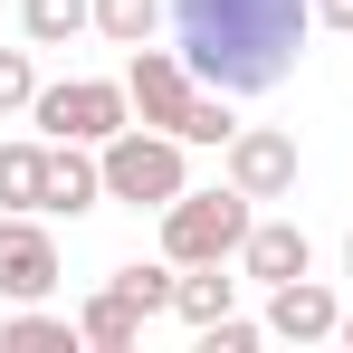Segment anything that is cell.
I'll list each match as a JSON object with an SVG mask.
<instances>
[{
    "label": "cell",
    "instance_id": "7402d4cb",
    "mask_svg": "<svg viewBox=\"0 0 353 353\" xmlns=\"http://www.w3.org/2000/svg\"><path fill=\"white\" fill-rule=\"evenodd\" d=\"M344 277H353V230H344Z\"/></svg>",
    "mask_w": 353,
    "mask_h": 353
},
{
    "label": "cell",
    "instance_id": "2e32d148",
    "mask_svg": "<svg viewBox=\"0 0 353 353\" xmlns=\"http://www.w3.org/2000/svg\"><path fill=\"white\" fill-rule=\"evenodd\" d=\"M163 10H172V0H96V29H105L115 48H143V39L163 29Z\"/></svg>",
    "mask_w": 353,
    "mask_h": 353
},
{
    "label": "cell",
    "instance_id": "4fadbf2b",
    "mask_svg": "<svg viewBox=\"0 0 353 353\" xmlns=\"http://www.w3.org/2000/svg\"><path fill=\"white\" fill-rule=\"evenodd\" d=\"M48 201V143H0V210H39Z\"/></svg>",
    "mask_w": 353,
    "mask_h": 353
},
{
    "label": "cell",
    "instance_id": "5b68a950",
    "mask_svg": "<svg viewBox=\"0 0 353 353\" xmlns=\"http://www.w3.org/2000/svg\"><path fill=\"white\" fill-rule=\"evenodd\" d=\"M124 96H134V124H163V134H181V115H191V96H201V77L181 67V48H134V67H124Z\"/></svg>",
    "mask_w": 353,
    "mask_h": 353
},
{
    "label": "cell",
    "instance_id": "603a6c76",
    "mask_svg": "<svg viewBox=\"0 0 353 353\" xmlns=\"http://www.w3.org/2000/svg\"><path fill=\"white\" fill-rule=\"evenodd\" d=\"M344 344H353V315H344Z\"/></svg>",
    "mask_w": 353,
    "mask_h": 353
},
{
    "label": "cell",
    "instance_id": "44dd1931",
    "mask_svg": "<svg viewBox=\"0 0 353 353\" xmlns=\"http://www.w3.org/2000/svg\"><path fill=\"white\" fill-rule=\"evenodd\" d=\"M315 19L325 29H353V0H315Z\"/></svg>",
    "mask_w": 353,
    "mask_h": 353
},
{
    "label": "cell",
    "instance_id": "5bb4252c",
    "mask_svg": "<svg viewBox=\"0 0 353 353\" xmlns=\"http://www.w3.org/2000/svg\"><path fill=\"white\" fill-rule=\"evenodd\" d=\"M19 29L29 48H67L77 29H96V0H19Z\"/></svg>",
    "mask_w": 353,
    "mask_h": 353
},
{
    "label": "cell",
    "instance_id": "9a60e30c",
    "mask_svg": "<svg viewBox=\"0 0 353 353\" xmlns=\"http://www.w3.org/2000/svg\"><path fill=\"white\" fill-rule=\"evenodd\" d=\"M0 344H10V353H77L86 334H77V315H39V305H19V315L0 325Z\"/></svg>",
    "mask_w": 353,
    "mask_h": 353
},
{
    "label": "cell",
    "instance_id": "52a82bcc",
    "mask_svg": "<svg viewBox=\"0 0 353 353\" xmlns=\"http://www.w3.org/2000/svg\"><path fill=\"white\" fill-rule=\"evenodd\" d=\"M230 181L248 191V201H287V191H296V134L239 124V134H230Z\"/></svg>",
    "mask_w": 353,
    "mask_h": 353
},
{
    "label": "cell",
    "instance_id": "3957f363",
    "mask_svg": "<svg viewBox=\"0 0 353 353\" xmlns=\"http://www.w3.org/2000/svg\"><path fill=\"white\" fill-rule=\"evenodd\" d=\"M248 191H181L172 210H163V258L172 268H210V258H239V239H248Z\"/></svg>",
    "mask_w": 353,
    "mask_h": 353
},
{
    "label": "cell",
    "instance_id": "7c38bea8",
    "mask_svg": "<svg viewBox=\"0 0 353 353\" xmlns=\"http://www.w3.org/2000/svg\"><path fill=\"white\" fill-rule=\"evenodd\" d=\"M230 296H239V277H220V258H210V268H181V277H172V315H181V325H220Z\"/></svg>",
    "mask_w": 353,
    "mask_h": 353
},
{
    "label": "cell",
    "instance_id": "ffe728a7",
    "mask_svg": "<svg viewBox=\"0 0 353 353\" xmlns=\"http://www.w3.org/2000/svg\"><path fill=\"white\" fill-rule=\"evenodd\" d=\"M258 334H268V325H248V315H220V325H201V344H210V353H248Z\"/></svg>",
    "mask_w": 353,
    "mask_h": 353
},
{
    "label": "cell",
    "instance_id": "e0dca14e",
    "mask_svg": "<svg viewBox=\"0 0 353 353\" xmlns=\"http://www.w3.org/2000/svg\"><path fill=\"white\" fill-rule=\"evenodd\" d=\"M230 134H239L230 96H220V86H201V96H191V115H181V143H220V153H230Z\"/></svg>",
    "mask_w": 353,
    "mask_h": 353
},
{
    "label": "cell",
    "instance_id": "ac0fdd59",
    "mask_svg": "<svg viewBox=\"0 0 353 353\" xmlns=\"http://www.w3.org/2000/svg\"><path fill=\"white\" fill-rule=\"evenodd\" d=\"M105 287H115V296H134L143 315H163V305H172V258H163V268H115Z\"/></svg>",
    "mask_w": 353,
    "mask_h": 353
},
{
    "label": "cell",
    "instance_id": "9c48e42d",
    "mask_svg": "<svg viewBox=\"0 0 353 353\" xmlns=\"http://www.w3.org/2000/svg\"><path fill=\"white\" fill-rule=\"evenodd\" d=\"M239 268H248L258 287H287V277H315V239L296 230V220H248V239H239Z\"/></svg>",
    "mask_w": 353,
    "mask_h": 353
},
{
    "label": "cell",
    "instance_id": "30bf717a",
    "mask_svg": "<svg viewBox=\"0 0 353 353\" xmlns=\"http://www.w3.org/2000/svg\"><path fill=\"white\" fill-rule=\"evenodd\" d=\"M96 201H105L96 143H48V201H39V220H77V210H96Z\"/></svg>",
    "mask_w": 353,
    "mask_h": 353
},
{
    "label": "cell",
    "instance_id": "ba28073f",
    "mask_svg": "<svg viewBox=\"0 0 353 353\" xmlns=\"http://www.w3.org/2000/svg\"><path fill=\"white\" fill-rule=\"evenodd\" d=\"M268 334L277 344H325V334H344V305L325 277H287V287H268Z\"/></svg>",
    "mask_w": 353,
    "mask_h": 353
},
{
    "label": "cell",
    "instance_id": "8fae6325",
    "mask_svg": "<svg viewBox=\"0 0 353 353\" xmlns=\"http://www.w3.org/2000/svg\"><path fill=\"white\" fill-rule=\"evenodd\" d=\"M143 325H153V315H143L134 296H115V287H96V296H86V305H77V334H86V344H96V353H124V344H134V334H143Z\"/></svg>",
    "mask_w": 353,
    "mask_h": 353
},
{
    "label": "cell",
    "instance_id": "8992f818",
    "mask_svg": "<svg viewBox=\"0 0 353 353\" xmlns=\"http://www.w3.org/2000/svg\"><path fill=\"white\" fill-rule=\"evenodd\" d=\"M48 287H58V239L39 230V210H0V296L39 305Z\"/></svg>",
    "mask_w": 353,
    "mask_h": 353
},
{
    "label": "cell",
    "instance_id": "277c9868",
    "mask_svg": "<svg viewBox=\"0 0 353 353\" xmlns=\"http://www.w3.org/2000/svg\"><path fill=\"white\" fill-rule=\"evenodd\" d=\"M29 115L48 143H115L124 124H134V96L105 86V77H67V86H39L29 96Z\"/></svg>",
    "mask_w": 353,
    "mask_h": 353
},
{
    "label": "cell",
    "instance_id": "7a4b0ae2",
    "mask_svg": "<svg viewBox=\"0 0 353 353\" xmlns=\"http://www.w3.org/2000/svg\"><path fill=\"white\" fill-rule=\"evenodd\" d=\"M181 134H163V124H124L115 143H96V163H105V201H134V210H172L181 191H191V172H181Z\"/></svg>",
    "mask_w": 353,
    "mask_h": 353
},
{
    "label": "cell",
    "instance_id": "d6986e66",
    "mask_svg": "<svg viewBox=\"0 0 353 353\" xmlns=\"http://www.w3.org/2000/svg\"><path fill=\"white\" fill-rule=\"evenodd\" d=\"M29 96H39V67H29V48H0V115H29Z\"/></svg>",
    "mask_w": 353,
    "mask_h": 353
},
{
    "label": "cell",
    "instance_id": "6da1fadb",
    "mask_svg": "<svg viewBox=\"0 0 353 353\" xmlns=\"http://www.w3.org/2000/svg\"><path fill=\"white\" fill-rule=\"evenodd\" d=\"M315 0H172V48L220 96H268L305 58Z\"/></svg>",
    "mask_w": 353,
    "mask_h": 353
}]
</instances>
